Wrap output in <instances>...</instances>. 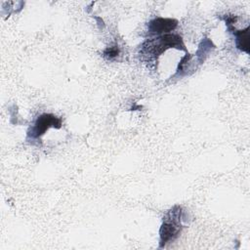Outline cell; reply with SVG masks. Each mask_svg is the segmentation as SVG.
I'll use <instances>...</instances> for the list:
<instances>
[{
	"label": "cell",
	"instance_id": "5",
	"mask_svg": "<svg viewBox=\"0 0 250 250\" xmlns=\"http://www.w3.org/2000/svg\"><path fill=\"white\" fill-rule=\"evenodd\" d=\"M119 54V48L118 46H110V47H107L104 52V57L108 59V60H112L114 58H116Z\"/></svg>",
	"mask_w": 250,
	"mask_h": 250
},
{
	"label": "cell",
	"instance_id": "3",
	"mask_svg": "<svg viewBox=\"0 0 250 250\" xmlns=\"http://www.w3.org/2000/svg\"><path fill=\"white\" fill-rule=\"evenodd\" d=\"M178 21L173 19H162L157 18L149 22L148 30L151 33H162V32H169L176 28Z\"/></svg>",
	"mask_w": 250,
	"mask_h": 250
},
{
	"label": "cell",
	"instance_id": "2",
	"mask_svg": "<svg viewBox=\"0 0 250 250\" xmlns=\"http://www.w3.org/2000/svg\"><path fill=\"white\" fill-rule=\"evenodd\" d=\"M51 127L57 129L61 128L62 120L53 114L44 113L37 118L34 126L28 132V136H30L31 138H39L44 135L45 132Z\"/></svg>",
	"mask_w": 250,
	"mask_h": 250
},
{
	"label": "cell",
	"instance_id": "4",
	"mask_svg": "<svg viewBox=\"0 0 250 250\" xmlns=\"http://www.w3.org/2000/svg\"><path fill=\"white\" fill-rule=\"evenodd\" d=\"M236 37V47L246 53H249V27L244 30H238L234 32Z\"/></svg>",
	"mask_w": 250,
	"mask_h": 250
},
{
	"label": "cell",
	"instance_id": "1",
	"mask_svg": "<svg viewBox=\"0 0 250 250\" xmlns=\"http://www.w3.org/2000/svg\"><path fill=\"white\" fill-rule=\"evenodd\" d=\"M181 229V207L175 206L168 211L160 228V247H164L166 243L176 238Z\"/></svg>",
	"mask_w": 250,
	"mask_h": 250
}]
</instances>
